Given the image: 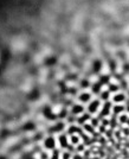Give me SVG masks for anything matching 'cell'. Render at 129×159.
Wrapping results in <instances>:
<instances>
[{"instance_id": "1", "label": "cell", "mask_w": 129, "mask_h": 159, "mask_svg": "<svg viewBox=\"0 0 129 159\" xmlns=\"http://www.w3.org/2000/svg\"><path fill=\"white\" fill-rule=\"evenodd\" d=\"M58 148V144H57V137L49 134L43 139V150H46L49 152H51L53 150Z\"/></svg>"}, {"instance_id": "2", "label": "cell", "mask_w": 129, "mask_h": 159, "mask_svg": "<svg viewBox=\"0 0 129 159\" xmlns=\"http://www.w3.org/2000/svg\"><path fill=\"white\" fill-rule=\"evenodd\" d=\"M101 107H102V101L98 99V98H95V99H92L87 105V113H89L91 116H95L96 114L100 113V109H101Z\"/></svg>"}, {"instance_id": "3", "label": "cell", "mask_w": 129, "mask_h": 159, "mask_svg": "<svg viewBox=\"0 0 129 159\" xmlns=\"http://www.w3.org/2000/svg\"><path fill=\"white\" fill-rule=\"evenodd\" d=\"M57 137V144H58V148L59 150H62V151H64V150H68L69 147H70V141H69V135L66 134V133H60L58 135H56Z\"/></svg>"}, {"instance_id": "4", "label": "cell", "mask_w": 129, "mask_h": 159, "mask_svg": "<svg viewBox=\"0 0 129 159\" xmlns=\"http://www.w3.org/2000/svg\"><path fill=\"white\" fill-rule=\"evenodd\" d=\"M65 124L63 122V121H56L55 124H52V126L49 128V132H50V134H52V135H58V134H60V133H63L65 131Z\"/></svg>"}, {"instance_id": "5", "label": "cell", "mask_w": 129, "mask_h": 159, "mask_svg": "<svg viewBox=\"0 0 129 159\" xmlns=\"http://www.w3.org/2000/svg\"><path fill=\"white\" fill-rule=\"evenodd\" d=\"M113 105H114V103H113L111 101H105V102H103L101 109H100V116H98V118L104 119V118L109 116V114L111 113V109H113Z\"/></svg>"}, {"instance_id": "6", "label": "cell", "mask_w": 129, "mask_h": 159, "mask_svg": "<svg viewBox=\"0 0 129 159\" xmlns=\"http://www.w3.org/2000/svg\"><path fill=\"white\" fill-rule=\"evenodd\" d=\"M85 112H87V108L84 107V105L79 103V102L73 103L70 108V114L71 115H73V116H76V118H78L79 115H82V114Z\"/></svg>"}, {"instance_id": "7", "label": "cell", "mask_w": 129, "mask_h": 159, "mask_svg": "<svg viewBox=\"0 0 129 159\" xmlns=\"http://www.w3.org/2000/svg\"><path fill=\"white\" fill-rule=\"evenodd\" d=\"M77 100L78 102L82 103V105H88L92 100V93L88 92V90H83V92H81V93L78 94Z\"/></svg>"}, {"instance_id": "8", "label": "cell", "mask_w": 129, "mask_h": 159, "mask_svg": "<svg viewBox=\"0 0 129 159\" xmlns=\"http://www.w3.org/2000/svg\"><path fill=\"white\" fill-rule=\"evenodd\" d=\"M126 101H127V95L123 93V92L114 93L113 96H111V102L114 105H123Z\"/></svg>"}, {"instance_id": "9", "label": "cell", "mask_w": 129, "mask_h": 159, "mask_svg": "<svg viewBox=\"0 0 129 159\" xmlns=\"http://www.w3.org/2000/svg\"><path fill=\"white\" fill-rule=\"evenodd\" d=\"M91 119V115L89 114V113H83L82 115H79L77 119V125H79V126H84V125H87V124H89V121H90Z\"/></svg>"}, {"instance_id": "10", "label": "cell", "mask_w": 129, "mask_h": 159, "mask_svg": "<svg viewBox=\"0 0 129 159\" xmlns=\"http://www.w3.org/2000/svg\"><path fill=\"white\" fill-rule=\"evenodd\" d=\"M69 141H70V145L72 147H76V146L82 144V137H81V134H70Z\"/></svg>"}, {"instance_id": "11", "label": "cell", "mask_w": 129, "mask_h": 159, "mask_svg": "<svg viewBox=\"0 0 129 159\" xmlns=\"http://www.w3.org/2000/svg\"><path fill=\"white\" fill-rule=\"evenodd\" d=\"M102 87H103V83H102L100 80H98L97 82H95V83H91V87H90L91 93L98 94V95H100V93L102 92Z\"/></svg>"}, {"instance_id": "12", "label": "cell", "mask_w": 129, "mask_h": 159, "mask_svg": "<svg viewBox=\"0 0 129 159\" xmlns=\"http://www.w3.org/2000/svg\"><path fill=\"white\" fill-rule=\"evenodd\" d=\"M66 129H68V132H66L68 135H70V134H81L82 133V128H81L79 125H71Z\"/></svg>"}, {"instance_id": "13", "label": "cell", "mask_w": 129, "mask_h": 159, "mask_svg": "<svg viewBox=\"0 0 129 159\" xmlns=\"http://www.w3.org/2000/svg\"><path fill=\"white\" fill-rule=\"evenodd\" d=\"M111 112L114 113L115 115H121L122 113L126 112V106L124 105H113V109H111Z\"/></svg>"}, {"instance_id": "14", "label": "cell", "mask_w": 129, "mask_h": 159, "mask_svg": "<svg viewBox=\"0 0 129 159\" xmlns=\"http://www.w3.org/2000/svg\"><path fill=\"white\" fill-rule=\"evenodd\" d=\"M110 98H111V93L109 92V89H104V90H102L100 93V98L98 99L101 100V101H103V102H105V101H110Z\"/></svg>"}, {"instance_id": "15", "label": "cell", "mask_w": 129, "mask_h": 159, "mask_svg": "<svg viewBox=\"0 0 129 159\" xmlns=\"http://www.w3.org/2000/svg\"><path fill=\"white\" fill-rule=\"evenodd\" d=\"M62 158V150L56 148L50 152V159H60Z\"/></svg>"}, {"instance_id": "16", "label": "cell", "mask_w": 129, "mask_h": 159, "mask_svg": "<svg viewBox=\"0 0 129 159\" xmlns=\"http://www.w3.org/2000/svg\"><path fill=\"white\" fill-rule=\"evenodd\" d=\"M79 87H81L83 90H88V88H90L91 87L90 81H89V80H87V79L82 80V81H81V83H79Z\"/></svg>"}, {"instance_id": "17", "label": "cell", "mask_w": 129, "mask_h": 159, "mask_svg": "<svg viewBox=\"0 0 129 159\" xmlns=\"http://www.w3.org/2000/svg\"><path fill=\"white\" fill-rule=\"evenodd\" d=\"M39 159H50V152L46 150H42L39 153Z\"/></svg>"}, {"instance_id": "18", "label": "cell", "mask_w": 129, "mask_h": 159, "mask_svg": "<svg viewBox=\"0 0 129 159\" xmlns=\"http://www.w3.org/2000/svg\"><path fill=\"white\" fill-rule=\"evenodd\" d=\"M60 159H72V154L69 150H64V151H62V158Z\"/></svg>"}, {"instance_id": "19", "label": "cell", "mask_w": 129, "mask_h": 159, "mask_svg": "<svg viewBox=\"0 0 129 159\" xmlns=\"http://www.w3.org/2000/svg\"><path fill=\"white\" fill-rule=\"evenodd\" d=\"M94 70H95V71H96V73H98V71H100V70H101V68H102V62H101V61H95V62H94Z\"/></svg>"}, {"instance_id": "20", "label": "cell", "mask_w": 129, "mask_h": 159, "mask_svg": "<svg viewBox=\"0 0 129 159\" xmlns=\"http://www.w3.org/2000/svg\"><path fill=\"white\" fill-rule=\"evenodd\" d=\"M59 112L60 113H58V116L59 118H63V119H64L68 114H70V112H66V109H65V108H62Z\"/></svg>"}, {"instance_id": "21", "label": "cell", "mask_w": 129, "mask_h": 159, "mask_svg": "<svg viewBox=\"0 0 129 159\" xmlns=\"http://www.w3.org/2000/svg\"><path fill=\"white\" fill-rule=\"evenodd\" d=\"M72 159H83V157L81 156V153H76V154H72Z\"/></svg>"}, {"instance_id": "22", "label": "cell", "mask_w": 129, "mask_h": 159, "mask_svg": "<svg viewBox=\"0 0 129 159\" xmlns=\"http://www.w3.org/2000/svg\"><path fill=\"white\" fill-rule=\"evenodd\" d=\"M128 96H129V88H128Z\"/></svg>"}]
</instances>
